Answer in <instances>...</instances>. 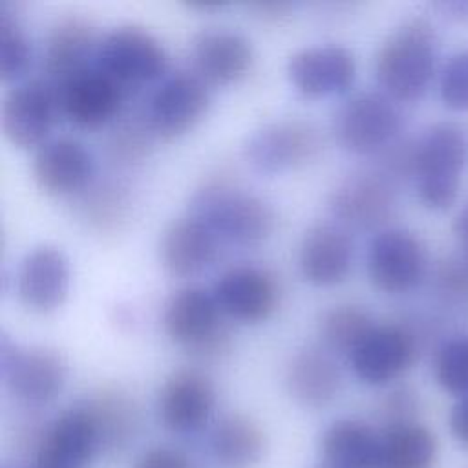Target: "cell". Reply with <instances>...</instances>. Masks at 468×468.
Here are the masks:
<instances>
[{
  "instance_id": "1",
  "label": "cell",
  "mask_w": 468,
  "mask_h": 468,
  "mask_svg": "<svg viewBox=\"0 0 468 468\" xmlns=\"http://www.w3.org/2000/svg\"><path fill=\"white\" fill-rule=\"evenodd\" d=\"M439 38L430 20L411 16L397 26L378 48L375 75L395 102L419 101L437 71Z\"/></svg>"
},
{
  "instance_id": "2",
  "label": "cell",
  "mask_w": 468,
  "mask_h": 468,
  "mask_svg": "<svg viewBox=\"0 0 468 468\" xmlns=\"http://www.w3.org/2000/svg\"><path fill=\"white\" fill-rule=\"evenodd\" d=\"M466 154V133L455 122H437L413 139V179L428 210L444 212L455 205Z\"/></svg>"
},
{
  "instance_id": "3",
  "label": "cell",
  "mask_w": 468,
  "mask_h": 468,
  "mask_svg": "<svg viewBox=\"0 0 468 468\" xmlns=\"http://www.w3.org/2000/svg\"><path fill=\"white\" fill-rule=\"evenodd\" d=\"M190 214L199 218L219 241L238 247L263 243L276 227L272 207L260 196L229 183H210L194 199Z\"/></svg>"
},
{
  "instance_id": "4",
  "label": "cell",
  "mask_w": 468,
  "mask_h": 468,
  "mask_svg": "<svg viewBox=\"0 0 468 468\" xmlns=\"http://www.w3.org/2000/svg\"><path fill=\"white\" fill-rule=\"evenodd\" d=\"M212 294L199 285L176 291L163 309L166 336L197 358H216L229 351L230 333Z\"/></svg>"
},
{
  "instance_id": "5",
  "label": "cell",
  "mask_w": 468,
  "mask_h": 468,
  "mask_svg": "<svg viewBox=\"0 0 468 468\" xmlns=\"http://www.w3.org/2000/svg\"><path fill=\"white\" fill-rule=\"evenodd\" d=\"M402 130L397 102L384 91H360L349 97L333 117L336 143L356 155L382 154Z\"/></svg>"
},
{
  "instance_id": "6",
  "label": "cell",
  "mask_w": 468,
  "mask_h": 468,
  "mask_svg": "<svg viewBox=\"0 0 468 468\" xmlns=\"http://www.w3.org/2000/svg\"><path fill=\"white\" fill-rule=\"evenodd\" d=\"M95 66L130 90L161 79L166 71L168 57L159 38L148 29L119 26L99 40Z\"/></svg>"
},
{
  "instance_id": "7",
  "label": "cell",
  "mask_w": 468,
  "mask_h": 468,
  "mask_svg": "<svg viewBox=\"0 0 468 468\" xmlns=\"http://www.w3.org/2000/svg\"><path fill=\"white\" fill-rule=\"evenodd\" d=\"M60 115L80 130H97L112 122L128 95L115 79L90 64L53 84Z\"/></svg>"
},
{
  "instance_id": "8",
  "label": "cell",
  "mask_w": 468,
  "mask_h": 468,
  "mask_svg": "<svg viewBox=\"0 0 468 468\" xmlns=\"http://www.w3.org/2000/svg\"><path fill=\"white\" fill-rule=\"evenodd\" d=\"M2 377L9 393L22 404L44 406L64 389L68 364L60 353L31 346L18 347L2 340Z\"/></svg>"
},
{
  "instance_id": "9",
  "label": "cell",
  "mask_w": 468,
  "mask_h": 468,
  "mask_svg": "<svg viewBox=\"0 0 468 468\" xmlns=\"http://www.w3.org/2000/svg\"><path fill=\"white\" fill-rule=\"evenodd\" d=\"M366 267L375 289L388 294L410 292L426 276V247L406 229H382L369 241Z\"/></svg>"
},
{
  "instance_id": "10",
  "label": "cell",
  "mask_w": 468,
  "mask_h": 468,
  "mask_svg": "<svg viewBox=\"0 0 468 468\" xmlns=\"http://www.w3.org/2000/svg\"><path fill=\"white\" fill-rule=\"evenodd\" d=\"M395 207V181L378 168L349 174L329 197L331 214L346 230L380 229L393 218Z\"/></svg>"
},
{
  "instance_id": "11",
  "label": "cell",
  "mask_w": 468,
  "mask_h": 468,
  "mask_svg": "<svg viewBox=\"0 0 468 468\" xmlns=\"http://www.w3.org/2000/svg\"><path fill=\"white\" fill-rule=\"evenodd\" d=\"M208 104V84L194 71H177L166 77L150 95L144 122L154 137L176 139L203 119Z\"/></svg>"
},
{
  "instance_id": "12",
  "label": "cell",
  "mask_w": 468,
  "mask_h": 468,
  "mask_svg": "<svg viewBox=\"0 0 468 468\" xmlns=\"http://www.w3.org/2000/svg\"><path fill=\"white\" fill-rule=\"evenodd\" d=\"M60 115L53 84L44 77L15 84L2 101V132L18 148H40Z\"/></svg>"
},
{
  "instance_id": "13",
  "label": "cell",
  "mask_w": 468,
  "mask_h": 468,
  "mask_svg": "<svg viewBox=\"0 0 468 468\" xmlns=\"http://www.w3.org/2000/svg\"><path fill=\"white\" fill-rule=\"evenodd\" d=\"M320 132L303 119H280L250 135L245 155L260 174H282L305 165L320 150Z\"/></svg>"
},
{
  "instance_id": "14",
  "label": "cell",
  "mask_w": 468,
  "mask_h": 468,
  "mask_svg": "<svg viewBox=\"0 0 468 468\" xmlns=\"http://www.w3.org/2000/svg\"><path fill=\"white\" fill-rule=\"evenodd\" d=\"M101 435L88 404L64 410L42 433L29 468H90Z\"/></svg>"
},
{
  "instance_id": "15",
  "label": "cell",
  "mask_w": 468,
  "mask_h": 468,
  "mask_svg": "<svg viewBox=\"0 0 468 468\" xmlns=\"http://www.w3.org/2000/svg\"><path fill=\"white\" fill-rule=\"evenodd\" d=\"M417 353V340L410 329L399 324H375L347 360L364 384L386 386L413 366Z\"/></svg>"
},
{
  "instance_id": "16",
  "label": "cell",
  "mask_w": 468,
  "mask_h": 468,
  "mask_svg": "<svg viewBox=\"0 0 468 468\" xmlns=\"http://www.w3.org/2000/svg\"><path fill=\"white\" fill-rule=\"evenodd\" d=\"M212 294L221 313L243 324L269 320L280 303L276 278L258 265H236L227 269L214 283Z\"/></svg>"
},
{
  "instance_id": "17",
  "label": "cell",
  "mask_w": 468,
  "mask_h": 468,
  "mask_svg": "<svg viewBox=\"0 0 468 468\" xmlns=\"http://www.w3.org/2000/svg\"><path fill=\"white\" fill-rule=\"evenodd\" d=\"M216 388L207 373L196 367L172 371L161 386L157 413L163 426L174 433H194L212 417Z\"/></svg>"
},
{
  "instance_id": "18",
  "label": "cell",
  "mask_w": 468,
  "mask_h": 468,
  "mask_svg": "<svg viewBox=\"0 0 468 468\" xmlns=\"http://www.w3.org/2000/svg\"><path fill=\"white\" fill-rule=\"evenodd\" d=\"M356 75L355 57L342 46H311L296 51L287 62L292 88L307 99L340 95L349 90Z\"/></svg>"
},
{
  "instance_id": "19",
  "label": "cell",
  "mask_w": 468,
  "mask_h": 468,
  "mask_svg": "<svg viewBox=\"0 0 468 468\" xmlns=\"http://www.w3.org/2000/svg\"><path fill=\"white\" fill-rule=\"evenodd\" d=\"M31 174L35 183L51 196H71L86 190L95 176V159L75 137H53L37 148Z\"/></svg>"
},
{
  "instance_id": "20",
  "label": "cell",
  "mask_w": 468,
  "mask_h": 468,
  "mask_svg": "<svg viewBox=\"0 0 468 468\" xmlns=\"http://www.w3.org/2000/svg\"><path fill=\"white\" fill-rule=\"evenodd\" d=\"M194 73L208 86H227L243 79L254 60L250 40L227 27H208L192 38Z\"/></svg>"
},
{
  "instance_id": "21",
  "label": "cell",
  "mask_w": 468,
  "mask_h": 468,
  "mask_svg": "<svg viewBox=\"0 0 468 468\" xmlns=\"http://www.w3.org/2000/svg\"><path fill=\"white\" fill-rule=\"evenodd\" d=\"M69 289V261L51 245L29 250L16 271V294L33 313H51L60 307Z\"/></svg>"
},
{
  "instance_id": "22",
  "label": "cell",
  "mask_w": 468,
  "mask_h": 468,
  "mask_svg": "<svg viewBox=\"0 0 468 468\" xmlns=\"http://www.w3.org/2000/svg\"><path fill=\"white\" fill-rule=\"evenodd\" d=\"M353 263V241L338 223L313 225L302 238L298 267L303 280L314 287L342 283Z\"/></svg>"
},
{
  "instance_id": "23",
  "label": "cell",
  "mask_w": 468,
  "mask_h": 468,
  "mask_svg": "<svg viewBox=\"0 0 468 468\" xmlns=\"http://www.w3.org/2000/svg\"><path fill=\"white\" fill-rule=\"evenodd\" d=\"M218 236L196 216L172 221L161 238L159 258L166 272L188 278L208 269L219 252Z\"/></svg>"
},
{
  "instance_id": "24",
  "label": "cell",
  "mask_w": 468,
  "mask_h": 468,
  "mask_svg": "<svg viewBox=\"0 0 468 468\" xmlns=\"http://www.w3.org/2000/svg\"><path fill=\"white\" fill-rule=\"evenodd\" d=\"M99 40L91 24L80 16L57 20L44 44V79L49 84H58L75 71L93 64Z\"/></svg>"
},
{
  "instance_id": "25",
  "label": "cell",
  "mask_w": 468,
  "mask_h": 468,
  "mask_svg": "<svg viewBox=\"0 0 468 468\" xmlns=\"http://www.w3.org/2000/svg\"><path fill=\"white\" fill-rule=\"evenodd\" d=\"M285 378L291 397L307 408L329 406L342 388L340 367L324 346H307L296 351Z\"/></svg>"
},
{
  "instance_id": "26",
  "label": "cell",
  "mask_w": 468,
  "mask_h": 468,
  "mask_svg": "<svg viewBox=\"0 0 468 468\" xmlns=\"http://www.w3.org/2000/svg\"><path fill=\"white\" fill-rule=\"evenodd\" d=\"M263 428L245 413L223 415L210 431V452L221 468H252L265 453Z\"/></svg>"
},
{
  "instance_id": "27",
  "label": "cell",
  "mask_w": 468,
  "mask_h": 468,
  "mask_svg": "<svg viewBox=\"0 0 468 468\" xmlns=\"http://www.w3.org/2000/svg\"><path fill=\"white\" fill-rule=\"evenodd\" d=\"M380 430L358 419L331 422L320 441L324 463L335 468H375Z\"/></svg>"
},
{
  "instance_id": "28",
  "label": "cell",
  "mask_w": 468,
  "mask_h": 468,
  "mask_svg": "<svg viewBox=\"0 0 468 468\" xmlns=\"http://www.w3.org/2000/svg\"><path fill=\"white\" fill-rule=\"evenodd\" d=\"M437 459V439L422 424L397 422L380 430L375 468H431Z\"/></svg>"
},
{
  "instance_id": "29",
  "label": "cell",
  "mask_w": 468,
  "mask_h": 468,
  "mask_svg": "<svg viewBox=\"0 0 468 468\" xmlns=\"http://www.w3.org/2000/svg\"><path fill=\"white\" fill-rule=\"evenodd\" d=\"M373 325L375 320L367 309L355 303H340L322 314L318 333L327 351L349 355Z\"/></svg>"
},
{
  "instance_id": "30",
  "label": "cell",
  "mask_w": 468,
  "mask_h": 468,
  "mask_svg": "<svg viewBox=\"0 0 468 468\" xmlns=\"http://www.w3.org/2000/svg\"><path fill=\"white\" fill-rule=\"evenodd\" d=\"M86 404L97 422L101 446L122 444L133 433L137 411L128 397L115 391H104Z\"/></svg>"
},
{
  "instance_id": "31",
  "label": "cell",
  "mask_w": 468,
  "mask_h": 468,
  "mask_svg": "<svg viewBox=\"0 0 468 468\" xmlns=\"http://www.w3.org/2000/svg\"><path fill=\"white\" fill-rule=\"evenodd\" d=\"M433 377L446 393L459 399L468 395V335L441 344L433 358Z\"/></svg>"
},
{
  "instance_id": "32",
  "label": "cell",
  "mask_w": 468,
  "mask_h": 468,
  "mask_svg": "<svg viewBox=\"0 0 468 468\" xmlns=\"http://www.w3.org/2000/svg\"><path fill=\"white\" fill-rule=\"evenodd\" d=\"M31 60L29 40L18 18L7 9L0 11V77L4 82L16 80Z\"/></svg>"
},
{
  "instance_id": "33",
  "label": "cell",
  "mask_w": 468,
  "mask_h": 468,
  "mask_svg": "<svg viewBox=\"0 0 468 468\" xmlns=\"http://www.w3.org/2000/svg\"><path fill=\"white\" fill-rule=\"evenodd\" d=\"M88 190L90 192L84 197L82 214L93 227L110 229L124 218L128 203L121 186L113 183H101L95 186L90 185Z\"/></svg>"
},
{
  "instance_id": "34",
  "label": "cell",
  "mask_w": 468,
  "mask_h": 468,
  "mask_svg": "<svg viewBox=\"0 0 468 468\" xmlns=\"http://www.w3.org/2000/svg\"><path fill=\"white\" fill-rule=\"evenodd\" d=\"M439 95L446 108L468 112V49L450 57L439 77Z\"/></svg>"
},
{
  "instance_id": "35",
  "label": "cell",
  "mask_w": 468,
  "mask_h": 468,
  "mask_svg": "<svg viewBox=\"0 0 468 468\" xmlns=\"http://www.w3.org/2000/svg\"><path fill=\"white\" fill-rule=\"evenodd\" d=\"M152 137L144 121L122 124L110 139V154L119 163L139 161L146 154Z\"/></svg>"
},
{
  "instance_id": "36",
  "label": "cell",
  "mask_w": 468,
  "mask_h": 468,
  "mask_svg": "<svg viewBox=\"0 0 468 468\" xmlns=\"http://www.w3.org/2000/svg\"><path fill=\"white\" fill-rule=\"evenodd\" d=\"M437 282L452 294H468V252L461 249L444 258L437 267Z\"/></svg>"
},
{
  "instance_id": "37",
  "label": "cell",
  "mask_w": 468,
  "mask_h": 468,
  "mask_svg": "<svg viewBox=\"0 0 468 468\" xmlns=\"http://www.w3.org/2000/svg\"><path fill=\"white\" fill-rule=\"evenodd\" d=\"M132 468H194V463L183 450L159 444L144 450Z\"/></svg>"
},
{
  "instance_id": "38",
  "label": "cell",
  "mask_w": 468,
  "mask_h": 468,
  "mask_svg": "<svg viewBox=\"0 0 468 468\" xmlns=\"http://www.w3.org/2000/svg\"><path fill=\"white\" fill-rule=\"evenodd\" d=\"M415 408V397L408 389H397L393 391L388 400H386V413L389 417L388 424H397V422H410L411 420V411ZM386 424V426H388Z\"/></svg>"
},
{
  "instance_id": "39",
  "label": "cell",
  "mask_w": 468,
  "mask_h": 468,
  "mask_svg": "<svg viewBox=\"0 0 468 468\" xmlns=\"http://www.w3.org/2000/svg\"><path fill=\"white\" fill-rule=\"evenodd\" d=\"M448 426L452 435L461 442L464 448H468V395L461 397L448 417Z\"/></svg>"
},
{
  "instance_id": "40",
  "label": "cell",
  "mask_w": 468,
  "mask_h": 468,
  "mask_svg": "<svg viewBox=\"0 0 468 468\" xmlns=\"http://www.w3.org/2000/svg\"><path fill=\"white\" fill-rule=\"evenodd\" d=\"M252 11H256L258 15L265 16V18H278L282 15H285L292 4L289 2H276V0H271V2H254L249 5Z\"/></svg>"
},
{
  "instance_id": "41",
  "label": "cell",
  "mask_w": 468,
  "mask_h": 468,
  "mask_svg": "<svg viewBox=\"0 0 468 468\" xmlns=\"http://www.w3.org/2000/svg\"><path fill=\"white\" fill-rule=\"evenodd\" d=\"M452 229H453V234H455L457 241H459V247L468 252V203L457 214Z\"/></svg>"
},
{
  "instance_id": "42",
  "label": "cell",
  "mask_w": 468,
  "mask_h": 468,
  "mask_svg": "<svg viewBox=\"0 0 468 468\" xmlns=\"http://www.w3.org/2000/svg\"><path fill=\"white\" fill-rule=\"evenodd\" d=\"M439 9H442L444 15H448L450 18L453 20H464L468 18V2H461V0H455V2H441L439 4Z\"/></svg>"
},
{
  "instance_id": "43",
  "label": "cell",
  "mask_w": 468,
  "mask_h": 468,
  "mask_svg": "<svg viewBox=\"0 0 468 468\" xmlns=\"http://www.w3.org/2000/svg\"><path fill=\"white\" fill-rule=\"evenodd\" d=\"M313 468H335V466H331V464H327V463H322V464H316V466H313Z\"/></svg>"
}]
</instances>
